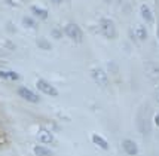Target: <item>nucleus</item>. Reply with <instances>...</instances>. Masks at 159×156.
Here are the masks:
<instances>
[{
    "label": "nucleus",
    "instance_id": "obj_8",
    "mask_svg": "<svg viewBox=\"0 0 159 156\" xmlns=\"http://www.w3.org/2000/svg\"><path fill=\"white\" fill-rule=\"evenodd\" d=\"M146 71L150 77H159V66L156 62H147L146 64Z\"/></svg>",
    "mask_w": 159,
    "mask_h": 156
},
{
    "label": "nucleus",
    "instance_id": "obj_6",
    "mask_svg": "<svg viewBox=\"0 0 159 156\" xmlns=\"http://www.w3.org/2000/svg\"><path fill=\"white\" fill-rule=\"evenodd\" d=\"M122 147H124V150L129 156H135L137 153H139V147H137V144L132 141V140H124Z\"/></svg>",
    "mask_w": 159,
    "mask_h": 156
},
{
    "label": "nucleus",
    "instance_id": "obj_13",
    "mask_svg": "<svg viewBox=\"0 0 159 156\" xmlns=\"http://www.w3.org/2000/svg\"><path fill=\"white\" fill-rule=\"evenodd\" d=\"M0 77L2 79H11V80H20L21 76L16 71H5V70H0Z\"/></svg>",
    "mask_w": 159,
    "mask_h": 156
},
{
    "label": "nucleus",
    "instance_id": "obj_3",
    "mask_svg": "<svg viewBox=\"0 0 159 156\" xmlns=\"http://www.w3.org/2000/svg\"><path fill=\"white\" fill-rule=\"evenodd\" d=\"M91 76H92V79L94 82L97 83L98 86H101V88H106L107 85H109V79H107V75H106V71H104L103 68H94L92 71H91Z\"/></svg>",
    "mask_w": 159,
    "mask_h": 156
},
{
    "label": "nucleus",
    "instance_id": "obj_10",
    "mask_svg": "<svg viewBox=\"0 0 159 156\" xmlns=\"http://www.w3.org/2000/svg\"><path fill=\"white\" fill-rule=\"evenodd\" d=\"M34 155L36 156H52V150L48 149V147H45V146H34Z\"/></svg>",
    "mask_w": 159,
    "mask_h": 156
},
{
    "label": "nucleus",
    "instance_id": "obj_15",
    "mask_svg": "<svg viewBox=\"0 0 159 156\" xmlns=\"http://www.w3.org/2000/svg\"><path fill=\"white\" fill-rule=\"evenodd\" d=\"M36 43H37V46L40 48V49H45V51H51V49H52V45H51L46 39H43V37H39V39L36 40Z\"/></svg>",
    "mask_w": 159,
    "mask_h": 156
},
{
    "label": "nucleus",
    "instance_id": "obj_5",
    "mask_svg": "<svg viewBox=\"0 0 159 156\" xmlns=\"http://www.w3.org/2000/svg\"><path fill=\"white\" fill-rule=\"evenodd\" d=\"M36 85H37V89H39L40 92H43V94L51 95V97H57V95H58V91H57V88H54V86H52L49 82L43 80V79H39Z\"/></svg>",
    "mask_w": 159,
    "mask_h": 156
},
{
    "label": "nucleus",
    "instance_id": "obj_2",
    "mask_svg": "<svg viewBox=\"0 0 159 156\" xmlns=\"http://www.w3.org/2000/svg\"><path fill=\"white\" fill-rule=\"evenodd\" d=\"M100 28H101V33L107 39H115L116 37V27H115L113 21L109 20V18H101L100 20Z\"/></svg>",
    "mask_w": 159,
    "mask_h": 156
},
{
    "label": "nucleus",
    "instance_id": "obj_9",
    "mask_svg": "<svg viewBox=\"0 0 159 156\" xmlns=\"http://www.w3.org/2000/svg\"><path fill=\"white\" fill-rule=\"evenodd\" d=\"M37 138H39V141L43 143V144H49V143L54 141V135H52L49 131H40Z\"/></svg>",
    "mask_w": 159,
    "mask_h": 156
},
{
    "label": "nucleus",
    "instance_id": "obj_4",
    "mask_svg": "<svg viewBox=\"0 0 159 156\" xmlns=\"http://www.w3.org/2000/svg\"><path fill=\"white\" fill-rule=\"evenodd\" d=\"M18 95H20L22 100L30 101V103H39L40 101V97L37 94H34L33 91H30L28 88H25V86H20V88H18Z\"/></svg>",
    "mask_w": 159,
    "mask_h": 156
},
{
    "label": "nucleus",
    "instance_id": "obj_18",
    "mask_svg": "<svg viewBox=\"0 0 159 156\" xmlns=\"http://www.w3.org/2000/svg\"><path fill=\"white\" fill-rule=\"evenodd\" d=\"M155 123H156V125H158V126H159V115H156V116H155Z\"/></svg>",
    "mask_w": 159,
    "mask_h": 156
},
{
    "label": "nucleus",
    "instance_id": "obj_17",
    "mask_svg": "<svg viewBox=\"0 0 159 156\" xmlns=\"http://www.w3.org/2000/svg\"><path fill=\"white\" fill-rule=\"evenodd\" d=\"M51 34H52V37H54V39H61L62 37V31L61 30H60V28H52V31H51Z\"/></svg>",
    "mask_w": 159,
    "mask_h": 156
},
{
    "label": "nucleus",
    "instance_id": "obj_16",
    "mask_svg": "<svg viewBox=\"0 0 159 156\" xmlns=\"http://www.w3.org/2000/svg\"><path fill=\"white\" fill-rule=\"evenodd\" d=\"M22 25L24 27H27V28H36V21L31 18V16H24L22 18Z\"/></svg>",
    "mask_w": 159,
    "mask_h": 156
},
{
    "label": "nucleus",
    "instance_id": "obj_14",
    "mask_svg": "<svg viewBox=\"0 0 159 156\" xmlns=\"http://www.w3.org/2000/svg\"><path fill=\"white\" fill-rule=\"evenodd\" d=\"M135 37L141 42L146 40V39H147V30H146V27H143V25H137V27H135Z\"/></svg>",
    "mask_w": 159,
    "mask_h": 156
},
{
    "label": "nucleus",
    "instance_id": "obj_20",
    "mask_svg": "<svg viewBox=\"0 0 159 156\" xmlns=\"http://www.w3.org/2000/svg\"><path fill=\"white\" fill-rule=\"evenodd\" d=\"M156 98H158V101H159V88H158V92H156Z\"/></svg>",
    "mask_w": 159,
    "mask_h": 156
},
{
    "label": "nucleus",
    "instance_id": "obj_12",
    "mask_svg": "<svg viewBox=\"0 0 159 156\" xmlns=\"http://www.w3.org/2000/svg\"><path fill=\"white\" fill-rule=\"evenodd\" d=\"M31 12H33L34 16L40 18V20H46L48 18V11L46 9H42L39 6H31Z\"/></svg>",
    "mask_w": 159,
    "mask_h": 156
},
{
    "label": "nucleus",
    "instance_id": "obj_19",
    "mask_svg": "<svg viewBox=\"0 0 159 156\" xmlns=\"http://www.w3.org/2000/svg\"><path fill=\"white\" fill-rule=\"evenodd\" d=\"M52 3H55V5H60V3H62V0H52Z\"/></svg>",
    "mask_w": 159,
    "mask_h": 156
},
{
    "label": "nucleus",
    "instance_id": "obj_1",
    "mask_svg": "<svg viewBox=\"0 0 159 156\" xmlns=\"http://www.w3.org/2000/svg\"><path fill=\"white\" fill-rule=\"evenodd\" d=\"M62 33L66 34V36H69L71 40H75L76 43H80L83 39V34H82V30H80V27L77 25V24H75V22H70V24H67L66 27H64V31Z\"/></svg>",
    "mask_w": 159,
    "mask_h": 156
},
{
    "label": "nucleus",
    "instance_id": "obj_11",
    "mask_svg": "<svg viewBox=\"0 0 159 156\" xmlns=\"http://www.w3.org/2000/svg\"><path fill=\"white\" fill-rule=\"evenodd\" d=\"M92 141L95 143L100 149H104V150L109 149V143L106 141L101 135H98V134H94V135H92Z\"/></svg>",
    "mask_w": 159,
    "mask_h": 156
},
{
    "label": "nucleus",
    "instance_id": "obj_21",
    "mask_svg": "<svg viewBox=\"0 0 159 156\" xmlns=\"http://www.w3.org/2000/svg\"><path fill=\"white\" fill-rule=\"evenodd\" d=\"M158 39H159V30H158Z\"/></svg>",
    "mask_w": 159,
    "mask_h": 156
},
{
    "label": "nucleus",
    "instance_id": "obj_7",
    "mask_svg": "<svg viewBox=\"0 0 159 156\" xmlns=\"http://www.w3.org/2000/svg\"><path fill=\"white\" fill-rule=\"evenodd\" d=\"M140 14H141V16H143V20H144L146 22H149V24L153 22V14H152V11H150V7L147 6V5H141V7H140Z\"/></svg>",
    "mask_w": 159,
    "mask_h": 156
}]
</instances>
